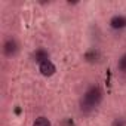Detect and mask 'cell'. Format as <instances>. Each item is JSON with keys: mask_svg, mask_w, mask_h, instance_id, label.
I'll return each mask as SVG.
<instances>
[{"mask_svg": "<svg viewBox=\"0 0 126 126\" xmlns=\"http://www.w3.org/2000/svg\"><path fill=\"white\" fill-rule=\"evenodd\" d=\"M117 70H119L120 73L126 74V53H123V55L119 58V61H117Z\"/></svg>", "mask_w": 126, "mask_h": 126, "instance_id": "obj_7", "label": "cell"}, {"mask_svg": "<svg viewBox=\"0 0 126 126\" xmlns=\"http://www.w3.org/2000/svg\"><path fill=\"white\" fill-rule=\"evenodd\" d=\"M111 126H126V123H125V120L123 119H116L114 122H113V125Z\"/></svg>", "mask_w": 126, "mask_h": 126, "instance_id": "obj_9", "label": "cell"}, {"mask_svg": "<svg viewBox=\"0 0 126 126\" xmlns=\"http://www.w3.org/2000/svg\"><path fill=\"white\" fill-rule=\"evenodd\" d=\"M2 50H3V55H5L6 58H14V56H16L18 52H19V43H18V40H16L14 36H8V37L3 40Z\"/></svg>", "mask_w": 126, "mask_h": 126, "instance_id": "obj_2", "label": "cell"}, {"mask_svg": "<svg viewBox=\"0 0 126 126\" xmlns=\"http://www.w3.org/2000/svg\"><path fill=\"white\" fill-rule=\"evenodd\" d=\"M33 126H50V122H49L47 117L40 116V117H37V119L33 122Z\"/></svg>", "mask_w": 126, "mask_h": 126, "instance_id": "obj_8", "label": "cell"}, {"mask_svg": "<svg viewBox=\"0 0 126 126\" xmlns=\"http://www.w3.org/2000/svg\"><path fill=\"white\" fill-rule=\"evenodd\" d=\"M39 71L42 73V76H45V77H50V76L55 74L56 67H55V64H53L50 59H47V61H43L42 64H39Z\"/></svg>", "mask_w": 126, "mask_h": 126, "instance_id": "obj_3", "label": "cell"}, {"mask_svg": "<svg viewBox=\"0 0 126 126\" xmlns=\"http://www.w3.org/2000/svg\"><path fill=\"white\" fill-rule=\"evenodd\" d=\"M110 27L113 30H123L126 28V15H114L110 19Z\"/></svg>", "mask_w": 126, "mask_h": 126, "instance_id": "obj_4", "label": "cell"}, {"mask_svg": "<svg viewBox=\"0 0 126 126\" xmlns=\"http://www.w3.org/2000/svg\"><path fill=\"white\" fill-rule=\"evenodd\" d=\"M85 59H86V61H89V62H96V61L99 59V50H98V49H95V47L89 49V50L85 53Z\"/></svg>", "mask_w": 126, "mask_h": 126, "instance_id": "obj_6", "label": "cell"}, {"mask_svg": "<svg viewBox=\"0 0 126 126\" xmlns=\"http://www.w3.org/2000/svg\"><path fill=\"white\" fill-rule=\"evenodd\" d=\"M102 96H104L102 89H101L98 85L89 86V88L86 89V92L83 94L82 99H80V110H82L83 113H89V111L95 110V108L101 104Z\"/></svg>", "mask_w": 126, "mask_h": 126, "instance_id": "obj_1", "label": "cell"}, {"mask_svg": "<svg viewBox=\"0 0 126 126\" xmlns=\"http://www.w3.org/2000/svg\"><path fill=\"white\" fill-rule=\"evenodd\" d=\"M33 58H34V61H36V62L42 64L43 61H47V59H49V53H47V50H46V49L39 47V49L33 53Z\"/></svg>", "mask_w": 126, "mask_h": 126, "instance_id": "obj_5", "label": "cell"}]
</instances>
